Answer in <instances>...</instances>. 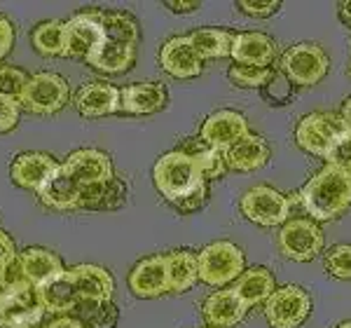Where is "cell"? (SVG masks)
Returning a JSON list of instances; mask_svg holds the SVG:
<instances>
[{
	"label": "cell",
	"instance_id": "ab89813d",
	"mask_svg": "<svg viewBox=\"0 0 351 328\" xmlns=\"http://www.w3.org/2000/svg\"><path fill=\"white\" fill-rule=\"evenodd\" d=\"M164 8L171 10V12H178V14H188V12H197L202 8L199 0H167Z\"/></svg>",
	"mask_w": 351,
	"mask_h": 328
},
{
	"label": "cell",
	"instance_id": "60d3db41",
	"mask_svg": "<svg viewBox=\"0 0 351 328\" xmlns=\"http://www.w3.org/2000/svg\"><path fill=\"white\" fill-rule=\"evenodd\" d=\"M16 248H14V242L10 239L8 235L0 230V279H3V270H5V263H8L10 256H14Z\"/></svg>",
	"mask_w": 351,
	"mask_h": 328
},
{
	"label": "cell",
	"instance_id": "cb8c5ba5",
	"mask_svg": "<svg viewBox=\"0 0 351 328\" xmlns=\"http://www.w3.org/2000/svg\"><path fill=\"white\" fill-rule=\"evenodd\" d=\"M269 160V143L258 134H248L246 139H241L237 145L225 152V164L228 172H239V174H251L263 169Z\"/></svg>",
	"mask_w": 351,
	"mask_h": 328
},
{
	"label": "cell",
	"instance_id": "e575fe53",
	"mask_svg": "<svg viewBox=\"0 0 351 328\" xmlns=\"http://www.w3.org/2000/svg\"><path fill=\"white\" fill-rule=\"evenodd\" d=\"M326 164H332V167L351 174V134L349 132L332 145V150L328 152V157H326Z\"/></svg>",
	"mask_w": 351,
	"mask_h": 328
},
{
	"label": "cell",
	"instance_id": "ac0fdd59",
	"mask_svg": "<svg viewBox=\"0 0 351 328\" xmlns=\"http://www.w3.org/2000/svg\"><path fill=\"white\" fill-rule=\"evenodd\" d=\"M160 66L171 78L178 80H190V78L202 75L204 61L195 52L188 36H176L167 40L160 49Z\"/></svg>",
	"mask_w": 351,
	"mask_h": 328
},
{
	"label": "cell",
	"instance_id": "bcb514c9",
	"mask_svg": "<svg viewBox=\"0 0 351 328\" xmlns=\"http://www.w3.org/2000/svg\"><path fill=\"white\" fill-rule=\"evenodd\" d=\"M349 75H351V64H349Z\"/></svg>",
	"mask_w": 351,
	"mask_h": 328
},
{
	"label": "cell",
	"instance_id": "7bdbcfd3",
	"mask_svg": "<svg viewBox=\"0 0 351 328\" xmlns=\"http://www.w3.org/2000/svg\"><path fill=\"white\" fill-rule=\"evenodd\" d=\"M337 14H339V19H342V24L351 28V0L337 3Z\"/></svg>",
	"mask_w": 351,
	"mask_h": 328
},
{
	"label": "cell",
	"instance_id": "f6af8a7d",
	"mask_svg": "<svg viewBox=\"0 0 351 328\" xmlns=\"http://www.w3.org/2000/svg\"><path fill=\"white\" fill-rule=\"evenodd\" d=\"M337 328H351V319H347V321H342V324H339Z\"/></svg>",
	"mask_w": 351,
	"mask_h": 328
},
{
	"label": "cell",
	"instance_id": "8d00e7d4",
	"mask_svg": "<svg viewBox=\"0 0 351 328\" xmlns=\"http://www.w3.org/2000/svg\"><path fill=\"white\" fill-rule=\"evenodd\" d=\"M117 319H120V309L110 303H104L96 312L84 321L87 328H115L117 326Z\"/></svg>",
	"mask_w": 351,
	"mask_h": 328
},
{
	"label": "cell",
	"instance_id": "30bf717a",
	"mask_svg": "<svg viewBox=\"0 0 351 328\" xmlns=\"http://www.w3.org/2000/svg\"><path fill=\"white\" fill-rule=\"evenodd\" d=\"M239 209L251 223L260 228H281L291 218L293 204L288 195L269 185H253L241 195Z\"/></svg>",
	"mask_w": 351,
	"mask_h": 328
},
{
	"label": "cell",
	"instance_id": "52a82bcc",
	"mask_svg": "<svg viewBox=\"0 0 351 328\" xmlns=\"http://www.w3.org/2000/svg\"><path fill=\"white\" fill-rule=\"evenodd\" d=\"M347 134L342 117L335 113L316 110L307 113V115L300 117L295 127V143L300 150L309 152L316 157H328V152L332 150V145Z\"/></svg>",
	"mask_w": 351,
	"mask_h": 328
},
{
	"label": "cell",
	"instance_id": "6da1fadb",
	"mask_svg": "<svg viewBox=\"0 0 351 328\" xmlns=\"http://www.w3.org/2000/svg\"><path fill=\"white\" fill-rule=\"evenodd\" d=\"M38 200L54 211H115L127 202V183L104 150L82 148L59 164Z\"/></svg>",
	"mask_w": 351,
	"mask_h": 328
},
{
	"label": "cell",
	"instance_id": "b9f144b4",
	"mask_svg": "<svg viewBox=\"0 0 351 328\" xmlns=\"http://www.w3.org/2000/svg\"><path fill=\"white\" fill-rule=\"evenodd\" d=\"M43 328H87L80 319L75 316H54L49 324H45Z\"/></svg>",
	"mask_w": 351,
	"mask_h": 328
},
{
	"label": "cell",
	"instance_id": "4fadbf2b",
	"mask_svg": "<svg viewBox=\"0 0 351 328\" xmlns=\"http://www.w3.org/2000/svg\"><path fill=\"white\" fill-rule=\"evenodd\" d=\"M104 10H82L64 21V56L68 59H87L99 47L104 38Z\"/></svg>",
	"mask_w": 351,
	"mask_h": 328
},
{
	"label": "cell",
	"instance_id": "83f0119b",
	"mask_svg": "<svg viewBox=\"0 0 351 328\" xmlns=\"http://www.w3.org/2000/svg\"><path fill=\"white\" fill-rule=\"evenodd\" d=\"M180 150H185L188 155L195 157L197 162L202 164L204 174H206L208 180H216L220 176H225L228 174V164H225V155L218 150H213L208 143H204L199 137H192L188 141H183V143L178 145Z\"/></svg>",
	"mask_w": 351,
	"mask_h": 328
},
{
	"label": "cell",
	"instance_id": "ffe728a7",
	"mask_svg": "<svg viewBox=\"0 0 351 328\" xmlns=\"http://www.w3.org/2000/svg\"><path fill=\"white\" fill-rule=\"evenodd\" d=\"M169 92L162 82H136L120 89V110L127 115H152L167 108Z\"/></svg>",
	"mask_w": 351,
	"mask_h": 328
},
{
	"label": "cell",
	"instance_id": "2e32d148",
	"mask_svg": "<svg viewBox=\"0 0 351 328\" xmlns=\"http://www.w3.org/2000/svg\"><path fill=\"white\" fill-rule=\"evenodd\" d=\"M129 291L136 298H160L164 293H171L169 284V268H167V253H155L134 265L129 272Z\"/></svg>",
	"mask_w": 351,
	"mask_h": 328
},
{
	"label": "cell",
	"instance_id": "d6986e66",
	"mask_svg": "<svg viewBox=\"0 0 351 328\" xmlns=\"http://www.w3.org/2000/svg\"><path fill=\"white\" fill-rule=\"evenodd\" d=\"M232 59L241 66H256V69H271L276 61V43L267 33L260 31H243L234 33L232 43Z\"/></svg>",
	"mask_w": 351,
	"mask_h": 328
},
{
	"label": "cell",
	"instance_id": "d6a6232c",
	"mask_svg": "<svg viewBox=\"0 0 351 328\" xmlns=\"http://www.w3.org/2000/svg\"><path fill=\"white\" fill-rule=\"evenodd\" d=\"M28 78L31 75H26L21 69H14V66H0V94L19 101Z\"/></svg>",
	"mask_w": 351,
	"mask_h": 328
},
{
	"label": "cell",
	"instance_id": "7c38bea8",
	"mask_svg": "<svg viewBox=\"0 0 351 328\" xmlns=\"http://www.w3.org/2000/svg\"><path fill=\"white\" fill-rule=\"evenodd\" d=\"M45 316L36 286L0 288V328H40Z\"/></svg>",
	"mask_w": 351,
	"mask_h": 328
},
{
	"label": "cell",
	"instance_id": "4dcf8cb0",
	"mask_svg": "<svg viewBox=\"0 0 351 328\" xmlns=\"http://www.w3.org/2000/svg\"><path fill=\"white\" fill-rule=\"evenodd\" d=\"M274 69H256V66H241L232 64L228 69V78L234 87L241 89H260L271 78Z\"/></svg>",
	"mask_w": 351,
	"mask_h": 328
},
{
	"label": "cell",
	"instance_id": "277c9868",
	"mask_svg": "<svg viewBox=\"0 0 351 328\" xmlns=\"http://www.w3.org/2000/svg\"><path fill=\"white\" fill-rule=\"evenodd\" d=\"M291 204H300L307 216L316 223L335 220L351 207V174L326 164L319 174H314L298 195L288 197Z\"/></svg>",
	"mask_w": 351,
	"mask_h": 328
},
{
	"label": "cell",
	"instance_id": "d4e9b609",
	"mask_svg": "<svg viewBox=\"0 0 351 328\" xmlns=\"http://www.w3.org/2000/svg\"><path fill=\"white\" fill-rule=\"evenodd\" d=\"M19 256H21V268H24L26 281L36 288L47 284L49 279H54L56 274H61L66 270L61 258L56 256L54 251H47V248H40V246L26 248Z\"/></svg>",
	"mask_w": 351,
	"mask_h": 328
},
{
	"label": "cell",
	"instance_id": "7dc6e473",
	"mask_svg": "<svg viewBox=\"0 0 351 328\" xmlns=\"http://www.w3.org/2000/svg\"><path fill=\"white\" fill-rule=\"evenodd\" d=\"M206 328H211V326H206Z\"/></svg>",
	"mask_w": 351,
	"mask_h": 328
},
{
	"label": "cell",
	"instance_id": "4316f807",
	"mask_svg": "<svg viewBox=\"0 0 351 328\" xmlns=\"http://www.w3.org/2000/svg\"><path fill=\"white\" fill-rule=\"evenodd\" d=\"M192 47L199 54L202 61L223 59V56L232 54V43H234V33L228 28H197V31L188 33Z\"/></svg>",
	"mask_w": 351,
	"mask_h": 328
},
{
	"label": "cell",
	"instance_id": "f1b7e54d",
	"mask_svg": "<svg viewBox=\"0 0 351 328\" xmlns=\"http://www.w3.org/2000/svg\"><path fill=\"white\" fill-rule=\"evenodd\" d=\"M31 43L40 56H64V21H43L33 28Z\"/></svg>",
	"mask_w": 351,
	"mask_h": 328
},
{
	"label": "cell",
	"instance_id": "836d02e7",
	"mask_svg": "<svg viewBox=\"0 0 351 328\" xmlns=\"http://www.w3.org/2000/svg\"><path fill=\"white\" fill-rule=\"evenodd\" d=\"M21 286H31V284L26 281L24 268H21V256H19V251H16L14 256H10L8 263H5L0 288H21Z\"/></svg>",
	"mask_w": 351,
	"mask_h": 328
},
{
	"label": "cell",
	"instance_id": "ee69618b",
	"mask_svg": "<svg viewBox=\"0 0 351 328\" xmlns=\"http://www.w3.org/2000/svg\"><path fill=\"white\" fill-rule=\"evenodd\" d=\"M339 117H342L344 127H347V132L351 134V96L342 104V108H339Z\"/></svg>",
	"mask_w": 351,
	"mask_h": 328
},
{
	"label": "cell",
	"instance_id": "7402d4cb",
	"mask_svg": "<svg viewBox=\"0 0 351 328\" xmlns=\"http://www.w3.org/2000/svg\"><path fill=\"white\" fill-rule=\"evenodd\" d=\"M248 309L243 307L232 288H216L202 305V316L211 328H232L246 316Z\"/></svg>",
	"mask_w": 351,
	"mask_h": 328
},
{
	"label": "cell",
	"instance_id": "44dd1931",
	"mask_svg": "<svg viewBox=\"0 0 351 328\" xmlns=\"http://www.w3.org/2000/svg\"><path fill=\"white\" fill-rule=\"evenodd\" d=\"M73 101L82 117H106L120 110V89L108 82H87L77 89Z\"/></svg>",
	"mask_w": 351,
	"mask_h": 328
},
{
	"label": "cell",
	"instance_id": "603a6c76",
	"mask_svg": "<svg viewBox=\"0 0 351 328\" xmlns=\"http://www.w3.org/2000/svg\"><path fill=\"white\" fill-rule=\"evenodd\" d=\"M232 291L239 296L243 307L251 309L256 305H265L269 301V296L276 291V279L271 274V270L256 265V268L243 270V274L232 284Z\"/></svg>",
	"mask_w": 351,
	"mask_h": 328
},
{
	"label": "cell",
	"instance_id": "5bb4252c",
	"mask_svg": "<svg viewBox=\"0 0 351 328\" xmlns=\"http://www.w3.org/2000/svg\"><path fill=\"white\" fill-rule=\"evenodd\" d=\"M311 314V296L302 286L276 288L265 303V319L271 328H300Z\"/></svg>",
	"mask_w": 351,
	"mask_h": 328
},
{
	"label": "cell",
	"instance_id": "1f68e13d",
	"mask_svg": "<svg viewBox=\"0 0 351 328\" xmlns=\"http://www.w3.org/2000/svg\"><path fill=\"white\" fill-rule=\"evenodd\" d=\"M324 268L335 279H351V244H337L326 251Z\"/></svg>",
	"mask_w": 351,
	"mask_h": 328
},
{
	"label": "cell",
	"instance_id": "9a60e30c",
	"mask_svg": "<svg viewBox=\"0 0 351 328\" xmlns=\"http://www.w3.org/2000/svg\"><path fill=\"white\" fill-rule=\"evenodd\" d=\"M251 134L248 129L246 117L239 110H216L202 122L199 127V137L204 143H208L213 150L218 152H228L232 145H237L241 139H246Z\"/></svg>",
	"mask_w": 351,
	"mask_h": 328
},
{
	"label": "cell",
	"instance_id": "3957f363",
	"mask_svg": "<svg viewBox=\"0 0 351 328\" xmlns=\"http://www.w3.org/2000/svg\"><path fill=\"white\" fill-rule=\"evenodd\" d=\"M152 183L178 213H195L208 204V183L202 164L185 150H169L155 162Z\"/></svg>",
	"mask_w": 351,
	"mask_h": 328
},
{
	"label": "cell",
	"instance_id": "74e56055",
	"mask_svg": "<svg viewBox=\"0 0 351 328\" xmlns=\"http://www.w3.org/2000/svg\"><path fill=\"white\" fill-rule=\"evenodd\" d=\"M19 110H21L19 101L0 94V134L16 127V122H19Z\"/></svg>",
	"mask_w": 351,
	"mask_h": 328
},
{
	"label": "cell",
	"instance_id": "d590c367",
	"mask_svg": "<svg viewBox=\"0 0 351 328\" xmlns=\"http://www.w3.org/2000/svg\"><path fill=\"white\" fill-rule=\"evenodd\" d=\"M237 8L241 10L243 14L248 16H258V19H265V16H271L281 10V0H239Z\"/></svg>",
	"mask_w": 351,
	"mask_h": 328
},
{
	"label": "cell",
	"instance_id": "7a4b0ae2",
	"mask_svg": "<svg viewBox=\"0 0 351 328\" xmlns=\"http://www.w3.org/2000/svg\"><path fill=\"white\" fill-rule=\"evenodd\" d=\"M115 279L101 265H75L38 286V296L52 316H75L82 324L104 303L112 301Z\"/></svg>",
	"mask_w": 351,
	"mask_h": 328
},
{
	"label": "cell",
	"instance_id": "f35d334b",
	"mask_svg": "<svg viewBox=\"0 0 351 328\" xmlns=\"http://www.w3.org/2000/svg\"><path fill=\"white\" fill-rule=\"evenodd\" d=\"M12 45H14V26L8 16L0 14V61L10 54Z\"/></svg>",
	"mask_w": 351,
	"mask_h": 328
},
{
	"label": "cell",
	"instance_id": "9c48e42d",
	"mask_svg": "<svg viewBox=\"0 0 351 328\" xmlns=\"http://www.w3.org/2000/svg\"><path fill=\"white\" fill-rule=\"evenodd\" d=\"M276 244H279L281 256L288 260H295V263H309L324 251L326 237L324 230L316 220L307 218H288L279 230L276 237Z\"/></svg>",
	"mask_w": 351,
	"mask_h": 328
},
{
	"label": "cell",
	"instance_id": "8fae6325",
	"mask_svg": "<svg viewBox=\"0 0 351 328\" xmlns=\"http://www.w3.org/2000/svg\"><path fill=\"white\" fill-rule=\"evenodd\" d=\"M71 99V89L64 75L59 73H36L28 78L24 92L19 96V106L33 115H54Z\"/></svg>",
	"mask_w": 351,
	"mask_h": 328
},
{
	"label": "cell",
	"instance_id": "f546056e",
	"mask_svg": "<svg viewBox=\"0 0 351 328\" xmlns=\"http://www.w3.org/2000/svg\"><path fill=\"white\" fill-rule=\"evenodd\" d=\"M293 94H295V84H293L281 71H274L267 82L260 87V99L265 101L271 108H281V106H288L293 101Z\"/></svg>",
	"mask_w": 351,
	"mask_h": 328
},
{
	"label": "cell",
	"instance_id": "8992f818",
	"mask_svg": "<svg viewBox=\"0 0 351 328\" xmlns=\"http://www.w3.org/2000/svg\"><path fill=\"white\" fill-rule=\"evenodd\" d=\"M197 263H199V281L216 288L234 284L243 274V270H246V256H243V251L234 242L228 239H220L204 246L197 253Z\"/></svg>",
	"mask_w": 351,
	"mask_h": 328
},
{
	"label": "cell",
	"instance_id": "ba28073f",
	"mask_svg": "<svg viewBox=\"0 0 351 328\" xmlns=\"http://www.w3.org/2000/svg\"><path fill=\"white\" fill-rule=\"evenodd\" d=\"M330 59L326 49L316 43H298L288 47L279 59V71L295 87H311L328 75Z\"/></svg>",
	"mask_w": 351,
	"mask_h": 328
},
{
	"label": "cell",
	"instance_id": "5b68a950",
	"mask_svg": "<svg viewBox=\"0 0 351 328\" xmlns=\"http://www.w3.org/2000/svg\"><path fill=\"white\" fill-rule=\"evenodd\" d=\"M136 43H138V21L134 14L112 10L104 16V38L99 47L87 59L92 69L101 73H124L136 61Z\"/></svg>",
	"mask_w": 351,
	"mask_h": 328
},
{
	"label": "cell",
	"instance_id": "484cf974",
	"mask_svg": "<svg viewBox=\"0 0 351 328\" xmlns=\"http://www.w3.org/2000/svg\"><path fill=\"white\" fill-rule=\"evenodd\" d=\"M167 268H169V284L171 293H188L199 281V263L197 253L188 248H176L167 253Z\"/></svg>",
	"mask_w": 351,
	"mask_h": 328
},
{
	"label": "cell",
	"instance_id": "e0dca14e",
	"mask_svg": "<svg viewBox=\"0 0 351 328\" xmlns=\"http://www.w3.org/2000/svg\"><path fill=\"white\" fill-rule=\"evenodd\" d=\"M56 169H59V162L47 152H21L10 167V176L19 188L33 190L38 195L43 185L54 176Z\"/></svg>",
	"mask_w": 351,
	"mask_h": 328
}]
</instances>
